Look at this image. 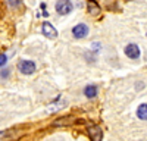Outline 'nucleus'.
<instances>
[{
  "mask_svg": "<svg viewBox=\"0 0 147 141\" xmlns=\"http://www.w3.org/2000/svg\"><path fill=\"white\" fill-rule=\"evenodd\" d=\"M88 135L91 137L93 141H102V138H103V131H102L100 126L91 125V126H88Z\"/></svg>",
  "mask_w": 147,
  "mask_h": 141,
  "instance_id": "nucleus-6",
  "label": "nucleus"
},
{
  "mask_svg": "<svg viewBox=\"0 0 147 141\" xmlns=\"http://www.w3.org/2000/svg\"><path fill=\"white\" fill-rule=\"evenodd\" d=\"M55 7H56V12L59 15H68V13L72 12L74 5L69 2V0H57Z\"/></svg>",
  "mask_w": 147,
  "mask_h": 141,
  "instance_id": "nucleus-2",
  "label": "nucleus"
},
{
  "mask_svg": "<svg viewBox=\"0 0 147 141\" xmlns=\"http://www.w3.org/2000/svg\"><path fill=\"white\" fill-rule=\"evenodd\" d=\"M125 54L129 59H138L140 57V47L137 44H128L125 47Z\"/></svg>",
  "mask_w": 147,
  "mask_h": 141,
  "instance_id": "nucleus-7",
  "label": "nucleus"
},
{
  "mask_svg": "<svg viewBox=\"0 0 147 141\" xmlns=\"http://www.w3.org/2000/svg\"><path fill=\"white\" fill-rule=\"evenodd\" d=\"M18 70L24 75H32L35 72V63L32 60H21L18 63Z\"/></svg>",
  "mask_w": 147,
  "mask_h": 141,
  "instance_id": "nucleus-3",
  "label": "nucleus"
},
{
  "mask_svg": "<svg viewBox=\"0 0 147 141\" xmlns=\"http://www.w3.org/2000/svg\"><path fill=\"white\" fill-rule=\"evenodd\" d=\"M137 116H138V119H141V121H147V104L146 103H143V104L138 106Z\"/></svg>",
  "mask_w": 147,
  "mask_h": 141,
  "instance_id": "nucleus-9",
  "label": "nucleus"
},
{
  "mask_svg": "<svg viewBox=\"0 0 147 141\" xmlns=\"http://www.w3.org/2000/svg\"><path fill=\"white\" fill-rule=\"evenodd\" d=\"M84 94H85V97H88V99H94L97 96V87L96 85H87L84 88Z\"/></svg>",
  "mask_w": 147,
  "mask_h": 141,
  "instance_id": "nucleus-10",
  "label": "nucleus"
},
{
  "mask_svg": "<svg viewBox=\"0 0 147 141\" xmlns=\"http://www.w3.org/2000/svg\"><path fill=\"white\" fill-rule=\"evenodd\" d=\"M22 135L21 129L16 128H12V129H3L0 131V141H15Z\"/></svg>",
  "mask_w": 147,
  "mask_h": 141,
  "instance_id": "nucleus-1",
  "label": "nucleus"
},
{
  "mask_svg": "<svg viewBox=\"0 0 147 141\" xmlns=\"http://www.w3.org/2000/svg\"><path fill=\"white\" fill-rule=\"evenodd\" d=\"M21 3H22V0H7V5H9L12 9L19 7V6H21Z\"/></svg>",
  "mask_w": 147,
  "mask_h": 141,
  "instance_id": "nucleus-12",
  "label": "nucleus"
},
{
  "mask_svg": "<svg viewBox=\"0 0 147 141\" xmlns=\"http://www.w3.org/2000/svg\"><path fill=\"white\" fill-rule=\"evenodd\" d=\"M6 63H7V56L5 53H0V68L5 66Z\"/></svg>",
  "mask_w": 147,
  "mask_h": 141,
  "instance_id": "nucleus-13",
  "label": "nucleus"
},
{
  "mask_svg": "<svg viewBox=\"0 0 147 141\" xmlns=\"http://www.w3.org/2000/svg\"><path fill=\"white\" fill-rule=\"evenodd\" d=\"M72 35L75 38H84L88 35V27L85 23H78L72 28Z\"/></svg>",
  "mask_w": 147,
  "mask_h": 141,
  "instance_id": "nucleus-4",
  "label": "nucleus"
},
{
  "mask_svg": "<svg viewBox=\"0 0 147 141\" xmlns=\"http://www.w3.org/2000/svg\"><path fill=\"white\" fill-rule=\"evenodd\" d=\"M41 31H43V34H44V37H47V38H56L57 37V31H56V28L52 25L50 22H44L43 25H41Z\"/></svg>",
  "mask_w": 147,
  "mask_h": 141,
  "instance_id": "nucleus-5",
  "label": "nucleus"
},
{
  "mask_svg": "<svg viewBox=\"0 0 147 141\" xmlns=\"http://www.w3.org/2000/svg\"><path fill=\"white\" fill-rule=\"evenodd\" d=\"M87 10H88L90 15H94V16L100 15V6L97 5L96 0H88L87 2Z\"/></svg>",
  "mask_w": 147,
  "mask_h": 141,
  "instance_id": "nucleus-8",
  "label": "nucleus"
},
{
  "mask_svg": "<svg viewBox=\"0 0 147 141\" xmlns=\"http://www.w3.org/2000/svg\"><path fill=\"white\" fill-rule=\"evenodd\" d=\"M74 122V117H62V119H59L55 122V125L60 126V125H71Z\"/></svg>",
  "mask_w": 147,
  "mask_h": 141,
  "instance_id": "nucleus-11",
  "label": "nucleus"
},
{
  "mask_svg": "<svg viewBox=\"0 0 147 141\" xmlns=\"http://www.w3.org/2000/svg\"><path fill=\"white\" fill-rule=\"evenodd\" d=\"M9 75H10V69H3V70H0V78L6 79V78H9Z\"/></svg>",
  "mask_w": 147,
  "mask_h": 141,
  "instance_id": "nucleus-14",
  "label": "nucleus"
}]
</instances>
